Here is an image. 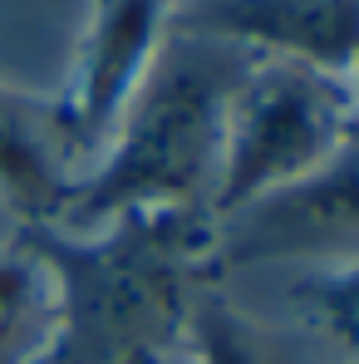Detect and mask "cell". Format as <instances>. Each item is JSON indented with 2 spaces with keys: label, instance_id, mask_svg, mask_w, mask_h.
Here are the masks:
<instances>
[{
  "label": "cell",
  "instance_id": "ba28073f",
  "mask_svg": "<svg viewBox=\"0 0 359 364\" xmlns=\"http://www.w3.org/2000/svg\"><path fill=\"white\" fill-rule=\"evenodd\" d=\"M315 345L310 330H286L241 310L217 281L197 291L182 335L192 364H315Z\"/></svg>",
  "mask_w": 359,
  "mask_h": 364
},
{
  "label": "cell",
  "instance_id": "7a4b0ae2",
  "mask_svg": "<svg viewBox=\"0 0 359 364\" xmlns=\"http://www.w3.org/2000/svg\"><path fill=\"white\" fill-rule=\"evenodd\" d=\"M256 55L212 35H163L143 84L133 89L109 143L84 168L60 222L89 232L119 212L143 207H207L217 197L227 109Z\"/></svg>",
  "mask_w": 359,
  "mask_h": 364
},
{
  "label": "cell",
  "instance_id": "9c48e42d",
  "mask_svg": "<svg viewBox=\"0 0 359 364\" xmlns=\"http://www.w3.org/2000/svg\"><path fill=\"white\" fill-rule=\"evenodd\" d=\"M55 340V286L25 242L0 246V364H40Z\"/></svg>",
  "mask_w": 359,
  "mask_h": 364
},
{
  "label": "cell",
  "instance_id": "5b68a950",
  "mask_svg": "<svg viewBox=\"0 0 359 364\" xmlns=\"http://www.w3.org/2000/svg\"><path fill=\"white\" fill-rule=\"evenodd\" d=\"M168 10L173 0H89L64 89L55 94L84 168L99 158L133 89L143 84L168 35Z\"/></svg>",
  "mask_w": 359,
  "mask_h": 364
},
{
  "label": "cell",
  "instance_id": "277c9868",
  "mask_svg": "<svg viewBox=\"0 0 359 364\" xmlns=\"http://www.w3.org/2000/svg\"><path fill=\"white\" fill-rule=\"evenodd\" d=\"M350 256H359V114L310 178L217 222V276L266 261Z\"/></svg>",
  "mask_w": 359,
  "mask_h": 364
},
{
  "label": "cell",
  "instance_id": "8992f818",
  "mask_svg": "<svg viewBox=\"0 0 359 364\" xmlns=\"http://www.w3.org/2000/svg\"><path fill=\"white\" fill-rule=\"evenodd\" d=\"M168 25L330 74H350L359 50V0H173Z\"/></svg>",
  "mask_w": 359,
  "mask_h": 364
},
{
  "label": "cell",
  "instance_id": "8fae6325",
  "mask_svg": "<svg viewBox=\"0 0 359 364\" xmlns=\"http://www.w3.org/2000/svg\"><path fill=\"white\" fill-rule=\"evenodd\" d=\"M350 84H355V94H359V50H355V64H350Z\"/></svg>",
  "mask_w": 359,
  "mask_h": 364
},
{
  "label": "cell",
  "instance_id": "6da1fadb",
  "mask_svg": "<svg viewBox=\"0 0 359 364\" xmlns=\"http://www.w3.org/2000/svg\"><path fill=\"white\" fill-rule=\"evenodd\" d=\"M55 286V340L40 364H168L187 310L217 281V217L207 207L119 212L89 232L20 227Z\"/></svg>",
  "mask_w": 359,
  "mask_h": 364
},
{
  "label": "cell",
  "instance_id": "30bf717a",
  "mask_svg": "<svg viewBox=\"0 0 359 364\" xmlns=\"http://www.w3.org/2000/svg\"><path fill=\"white\" fill-rule=\"evenodd\" d=\"M291 301H296L305 330L320 345L345 355L340 364H359V256L330 261L325 271L305 276Z\"/></svg>",
  "mask_w": 359,
  "mask_h": 364
},
{
  "label": "cell",
  "instance_id": "3957f363",
  "mask_svg": "<svg viewBox=\"0 0 359 364\" xmlns=\"http://www.w3.org/2000/svg\"><path fill=\"white\" fill-rule=\"evenodd\" d=\"M355 114L359 94L350 74L256 55L227 109L212 217L222 222L241 207L310 178L340 148Z\"/></svg>",
  "mask_w": 359,
  "mask_h": 364
},
{
  "label": "cell",
  "instance_id": "52a82bcc",
  "mask_svg": "<svg viewBox=\"0 0 359 364\" xmlns=\"http://www.w3.org/2000/svg\"><path fill=\"white\" fill-rule=\"evenodd\" d=\"M79 178L84 158L55 94L0 79V207L20 227H55Z\"/></svg>",
  "mask_w": 359,
  "mask_h": 364
}]
</instances>
